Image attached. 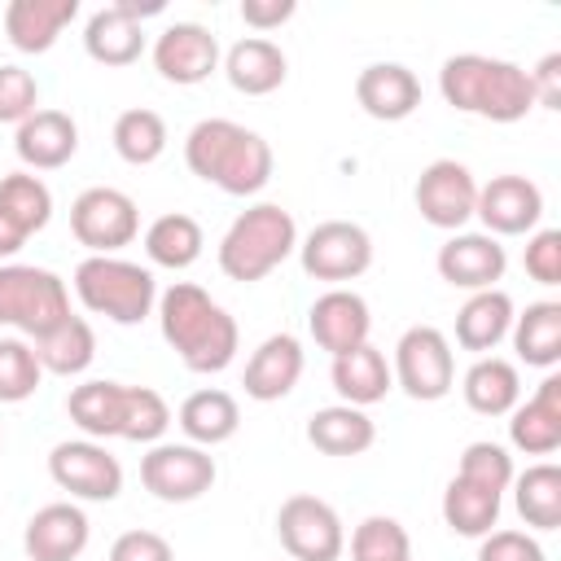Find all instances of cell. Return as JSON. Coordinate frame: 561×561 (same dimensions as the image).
<instances>
[{
    "mask_svg": "<svg viewBox=\"0 0 561 561\" xmlns=\"http://www.w3.org/2000/svg\"><path fill=\"white\" fill-rule=\"evenodd\" d=\"M158 329L188 373H224L241 346L237 320L193 280H175L158 294Z\"/></svg>",
    "mask_w": 561,
    "mask_h": 561,
    "instance_id": "obj_1",
    "label": "cell"
},
{
    "mask_svg": "<svg viewBox=\"0 0 561 561\" xmlns=\"http://www.w3.org/2000/svg\"><path fill=\"white\" fill-rule=\"evenodd\" d=\"M184 162H188V171L197 180L224 188L228 197L259 193L272 180V167H276L272 145L259 131H250V127H241L232 118L193 123L188 136H184Z\"/></svg>",
    "mask_w": 561,
    "mask_h": 561,
    "instance_id": "obj_2",
    "label": "cell"
},
{
    "mask_svg": "<svg viewBox=\"0 0 561 561\" xmlns=\"http://www.w3.org/2000/svg\"><path fill=\"white\" fill-rule=\"evenodd\" d=\"M438 92L451 110L478 114L491 123H517L535 110L530 75L517 61L486 57V53H456L438 70Z\"/></svg>",
    "mask_w": 561,
    "mask_h": 561,
    "instance_id": "obj_3",
    "label": "cell"
},
{
    "mask_svg": "<svg viewBox=\"0 0 561 561\" xmlns=\"http://www.w3.org/2000/svg\"><path fill=\"white\" fill-rule=\"evenodd\" d=\"M294 250H298L294 215L285 206H276V202H259V206L241 210L228 224V232L219 241V272L228 280L254 285L267 272H276Z\"/></svg>",
    "mask_w": 561,
    "mask_h": 561,
    "instance_id": "obj_4",
    "label": "cell"
},
{
    "mask_svg": "<svg viewBox=\"0 0 561 561\" xmlns=\"http://www.w3.org/2000/svg\"><path fill=\"white\" fill-rule=\"evenodd\" d=\"M75 294L92 316H105L114 324H140L158 307L153 272L118 254H88L75 267Z\"/></svg>",
    "mask_w": 561,
    "mask_h": 561,
    "instance_id": "obj_5",
    "label": "cell"
},
{
    "mask_svg": "<svg viewBox=\"0 0 561 561\" xmlns=\"http://www.w3.org/2000/svg\"><path fill=\"white\" fill-rule=\"evenodd\" d=\"M70 316L66 280L35 263H0V324L26 333L31 342Z\"/></svg>",
    "mask_w": 561,
    "mask_h": 561,
    "instance_id": "obj_6",
    "label": "cell"
},
{
    "mask_svg": "<svg viewBox=\"0 0 561 561\" xmlns=\"http://www.w3.org/2000/svg\"><path fill=\"white\" fill-rule=\"evenodd\" d=\"M394 381L403 386L408 399L416 403H438L451 394L456 386V359H451V342L443 329L434 324H412L403 329V337L394 342Z\"/></svg>",
    "mask_w": 561,
    "mask_h": 561,
    "instance_id": "obj_7",
    "label": "cell"
},
{
    "mask_svg": "<svg viewBox=\"0 0 561 561\" xmlns=\"http://www.w3.org/2000/svg\"><path fill=\"white\" fill-rule=\"evenodd\" d=\"M70 232L92 254H118L140 232V206L123 188L92 184L70 202Z\"/></svg>",
    "mask_w": 561,
    "mask_h": 561,
    "instance_id": "obj_8",
    "label": "cell"
},
{
    "mask_svg": "<svg viewBox=\"0 0 561 561\" xmlns=\"http://www.w3.org/2000/svg\"><path fill=\"white\" fill-rule=\"evenodd\" d=\"M140 482L162 504L202 500L215 486V456L197 443H153L140 456Z\"/></svg>",
    "mask_w": 561,
    "mask_h": 561,
    "instance_id": "obj_9",
    "label": "cell"
},
{
    "mask_svg": "<svg viewBox=\"0 0 561 561\" xmlns=\"http://www.w3.org/2000/svg\"><path fill=\"white\" fill-rule=\"evenodd\" d=\"M276 539L294 561H337L346 548L342 517L320 495H289L276 508Z\"/></svg>",
    "mask_w": 561,
    "mask_h": 561,
    "instance_id": "obj_10",
    "label": "cell"
},
{
    "mask_svg": "<svg viewBox=\"0 0 561 561\" xmlns=\"http://www.w3.org/2000/svg\"><path fill=\"white\" fill-rule=\"evenodd\" d=\"M298 263L307 276L329 280V285L355 280L373 267V237L351 219H324L302 237Z\"/></svg>",
    "mask_w": 561,
    "mask_h": 561,
    "instance_id": "obj_11",
    "label": "cell"
},
{
    "mask_svg": "<svg viewBox=\"0 0 561 561\" xmlns=\"http://www.w3.org/2000/svg\"><path fill=\"white\" fill-rule=\"evenodd\" d=\"M48 478L75 500H114L123 491V465L96 438H66L48 451Z\"/></svg>",
    "mask_w": 561,
    "mask_h": 561,
    "instance_id": "obj_12",
    "label": "cell"
},
{
    "mask_svg": "<svg viewBox=\"0 0 561 561\" xmlns=\"http://www.w3.org/2000/svg\"><path fill=\"white\" fill-rule=\"evenodd\" d=\"M412 202H416V210H421L425 224H434V228H443V232H460V228L473 219L478 180L469 175L465 162H456V158H434V162L416 175Z\"/></svg>",
    "mask_w": 561,
    "mask_h": 561,
    "instance_id": "obj_13",
    "label": "cell"
},
{
    "mask_svg": "<svg viewBox=\"0 0 561 561\" xmlns=\"http://www.w3.org/2000/svg\"><path fill=\"white\" fill-rule=\"evenodd\" d=\"M149 13H162V0H114L105 9H96L83 26V48L92 61L101 66H131L140 53H145V31H140V18Z\"/></svg>",
    "mask_w": 561,
    "mask_h": 561,
    "instance_id": "obj_14",
    "label": "cell"
},
{
    "mask_svg": "<svg viewBox=\"0 0 561 561\" xmlns=\"http://www.w3.org/2000/svg\"><path fill=\"white\" fill-rule=\"evenodd\" d=\"M473 215L482 219L486 237H522L543 219V193L526 175H495L478 184V206Z\"/></svg>",
    "mask_w": 561,
    "mask_h": 561,
    "instance_id": "obj_15",
    "label": "cell"
},
{
    "mask_svg": "<svg viewBox=\"0 0 561 561\" xmlns=\"http://www.w3.org/2000/svg\"><path fill=\"white\" fill-rule=\"evenodd\" d=\"M219 66V39L210 35V26L202 22H171L158 39H153V70L167 83L193 88L202 79H210V70Z\"/></svg>",
    "mask_w": 561,
    "mask_h": 561,
    "instance_id": "obj_16",
    "label": "cell"
},
{
    "mask_svg": "<svg viewBox=\"0 0 561 561\" xmlns=\"http://www.w3.org/2000/svg\"><path fill=\"white\" fill-rule=\"evenodd\" d=\"M434 267H438V276H443L447 285L478 294V289H495V280H500L504 267H508V254H504V245H500L495 237H486V232H451V237L438 245Z\"/></svg>",
    "mask_w": 561,
    "mask_h": 561,
    "instance_id": "obj_17",
    "label": "cell"
},
{
    "mask_svg": "<svg viewBox=\"0 0 561 561\" xmlns=\"http://www.w3.org/2000/svg\"><path fill=\"white\" fill-rule=\"evenodd\" d=\"M307 329H311V337H316L320 351H329V355H346V351H355V346L368 342L373 316H368L364 294L333 285V289H324V294L311 302V311H307Z\"/></svg>",
    "mask_w": 561,
    "mask_h": 561,
    "instance_id": "obj_18",
    "label": "cell"
},
{
    "mask_svg": "<svg viewBox=\"0 0 561 561\" xmlns=\"http://www.w3.org/2000/svg\"><path fill=\"white\" fill-rule=\"evenodd\" d=\"M88 539H92L88 513L70 500H57V504H44L31 513V522L22 530V552L31 561H75V557H83Z\"/></svg>",
    "mask_w": 561,
    "mask_h": 561,
    "instance_id": "obj_19",
    "label": "cell"
},
{
    "mask_svg": "<svg viewBox=\"0 0 561 561\" xmlns=\"http://www.w3.org/2000/svg\"><path fill=\"white\" fill-rule=\"evenodd\" d=\"M355 101L377 123H399L421 105V79L403 61H373L355 79Z\"/></svg>",
    "mask_w": 561,
    "mask_h": 561,
    "instance_id": "obj_20",
    "label": "cell"
},
{
    "mask_svg": "<svg viewBox=\"0 0 561 561\" xmlns=\"http://www.w3.org/2000/svg\"><path fill=\"white\" fill-rule=\"evenodd\" d=\"M298 377H302V342L294 333H272L245 359L241 386L254 403H276L298 386Z\"/></svg>",
    "mask_w": 561,
    "mask_h": 561,
    "instance_id": "obj_21",
    "label": "cell"
},
{
    "mask_svg": "<svg viewBox=\"0 0 561 561\" xmlns=\"http://www.w3.org/2000/svg\"><path fill=\"white\" fill-rule=\"evenodd\" d=\"M508 443L526 456H552L561 447V377L548 373L539 390L508 412Z\"/></svg>",
    "mask_w": 561,
    "mask_h": 561,
    "instance_id": "obj_22",
    "label": "cell"
},
{
    "mask_svg": "<svg viewBox=\"0 0 561 561\" xmlns=\"http://www.w3.org/2000/svg\"><path fill=\"white\" fill-rule=\"evenodd\" d=\"M13 149L31 171H57V167H66L75 158L79 127H75V118L66 110H35L26 123H18Z\"/></svg>",
    "mask_w": 561,
    "mask_h": 561,
    "instance_id": "obj_23",
    "label": "cell"
},
{
    "mask_svg": "<svg viewBox=\"0 0 561 561\" xmlns=\"http://www.w3.org/2000/svg\"><path fill=\"white\" fill-rule=\"evenodd\" d=\"M79 0H9L4 4V35L18 53H48L57 35L75 22Z\"/></svg>",
    "mask_w": 561,
    "mask_h": 561,
    "instance_id": "obj_24",
    "label": "cell"
},
{
    "mask_svg": "<svg viewBox=\"0 0 561 561\" xmlns=\"http://www.w3.org/2000/svg\"><path fill=\"white\" fill-rule=\"evenodd\" d=\"M224 75H228V83H232L237 92H245V96H267V92H276V88L285 83L289 61H285V53H280L276 39H267V35H245V39H237V44L224 53Z\"/></svg>",
    "mask_w": 561,
    "mask_h": 561,
    "instance_id": "obj_25",
    "label": "cell"
},
{
    "mask_svg": "<svg viewBox=\"0 0 561 561\" xmlns=\"http://www.w3.org/2000/svg\"><path fill=\"white\" fill-rule=\"evenodd\" d=\"M329 377H333V390L342 394V403H351V408L381 403L390 394V386H394V373H390L386 355L373 342H364V346H355L346 355H333Z\"/></svg>",
    "mask_w": 561,
    "mask_h": 561,
    "instance_id": "obj_26",
    "label": "cell"
},
{
    "mask_svg": "<svg viewBox=\"0 0 561 561\" xmlns=\"http://www.w3.org/2000/svg\"><path fill=\"white\" fill-rule=\"evenodd\" d=\"M307 443L324 456H359L377 443V425L364 408H351V403H329V408H316L311 421H307Z\"/></svg>",
    "mask_w": 561,
    "mask_h": 561,
    "instance_id": "obj_27",
    "label": "cell"
},
{
    "mask_svg": "<svg viewBox=\"0 0 561 561\" xmlns=\"http://www.w3.org/2000/svg\"><path fill=\"white\" fill-rule=\"evenodd\" d=\"M513 298L495 285V289H478V294H469L465 298V307L456 311V342L465 346V351H495L504 337H508V329H513Z\"/></svg>",
    "mask_w": 561,
    "mask_h": 561,
    "instance_id": "obj_28",
    "label": "cell"
},
{
    "mask_svg": "<svg viewBox=\"0 0 561 561\" xmlns=\"http://www.w3.org/2000/svg\"><path fill=\"white\" fill-rule=\"evenodd\" d=\"M180 430L188 434V443H197V447H219V443H228L237 430H241V408H237V399L228 394V390H215V386H206V390H193L184 403H180Z\"/></svg>",
    "mask_w": 561,
    "mask_h": 561,
    "instance_id": "obj_29",
    "label": "cell"
},
{
    "mask_svg": "<svg viewBox=\"0 0 561 561\" xmlns=\"http://www.w3.org/2000/svg\"><path fill=\"white\" fill-rule=\"evenodd\" d=\"M513 351L530 368H557L561 364V302L543 298L530 302L522 316H513Z\"/></svg>",
    "mask_w": 561,
    "mask_h": 561,
    "instance_id": "obj_30",
    "label": "cell"
},
{
    "mask_svg": "<svg viewBox=\"0 0 561 561\" xmlns=\"http://www.w3.org/2000/svg\"><path fill=\"white\" fill-rule=\"evenodd\" d=\"M460 390H465V403L478 416H504L522 399V377H517V364H508L500 355H482V359L469 364Z\"/></svg>",
    "mask_w": 561,
    "mask_h": 561,
    "instance_id": "obj_31",
    "label": "cell"
},
{
    "mask_svg": "<svg viewBox=\"0 0 561 561\" xmlns=\"http://www.w3.org/2000/svg\"><path fill=\"white\" fill-rule=\"evenodd\" d=\"M123 403H127L123 381H83L66 394L70 421L96 443L101 438H123Z\"/></svg>",
    "mask_w": 561,
    "mask_h": 561,
    "instance_id": "obj_32",
    "label": "cell"
},
{
    "mask_svg": "<svg viewBox=\"0 0 561 561\" xmlns=\"http://www.w3.org/2000/svg\"><path fill=\"white\" fill-rule=\"evenodd\" d=\"M35 346V359L44 373H57V377H79L92 359H96V333L83 316H66L57 329H48L44 337L31 342Z\"/></svg>",
    "mask_w": 561,
    "mask_h": 561,
    "instance_id": "obj_33",
    "label": "cell"
},
{
    "mask_svg": "<svg viewBox=\"0 0 561 561\" xmlns=\"http://www.w3.org/2000/svg\"><path fill=\"white\" fill-rule=\"evenodd\" d=\"M202 245H206L202 224H197L193 215H184V210L158 215V219L145 228V254H149V263L171 267V272L193 267V263L202 259Z\"/></svg>",
    "mask_w": 561,
    "mask_h": 561,
    "instance_id": "obj_34",
    "label": "cell"
},
{
    "mask_svg": "<svg viewBox=\"0 0 561 561\" xmlns=\"http://www.w3.org/2000/svg\"><path fill=\"white\" fill-rule=\"evenodd\" d=\"M513 504L526 526L535 530H557L561 526V465L539 460L526 473H513Z\"/></svg>",
    "mask_w": 561,
    "mask_h": 561,
    "instance_id": "obj_35",
    "label": "cell"
},
{
    "mask_svg": "<svg viewBox=\"0 0 561 561\" xmlns=\"http://www.w3.org/2000/svg\"><path fill=\"white\" fill-rule=\"evenodd\" d=\"M443 522H447L451 535L482 539L500 522V495L478 486V482H469V478H451L447 491H443Z\"/></svg>",
    "mask_w": 561,
    "mask_h": 561,
    "instance_id": "obj_36",
    "label": "cell"
},
{
    "mask_svg": "<svg viewBox=\"0 0 561 561\" xmlns=\"http://www.w3.org/2000/svg\"><path fill=\"white\" fill-rule=\"evenodd\" d=\"M110 140H114V153H118L123 162L149 167V162H158L162 149H167V118H162L158 110H145V105L123 110V114L114 118Z\"/></svg>",
    "mask_w": 561,
    "mask_h": 561,
    "instance_id": "obj_37",
    "label": "cell"
},
{
    "mask_svg": "<svg viewBox=\"0 0 561 561\" xmlns=\"http://www.w3.org/2000/svg\"><path fill=\"white\" fill-rule=\"evenodd\" d=\"M0 215L13 219L26 237L44 232L48 219H53V193H48V184L39 175H31V171L4 175L0 180Z\"/></svg>",
    "mask_w": 561,
    "mask_h": 561,
    "instance_id": "obj_38",
    "label": "cell"
},
{
    "mask_svg": "<svg viewBox=\"0 0 561 561\" xmlns=\"http://www.w3.org/2000/svg\"><path fill=\"white\" fill-rule=\"evenodd\" d=\"M351 561H412L408 530L386 513L364 517L351 530Z\"/></svg>",
    "mask_w": 561,
    "mask_h": 561,
    "instance_id": "obj_39",
    "label": "cell"
},
{
    "mask_svg": "<svg viewBox=\"0 0 561 561\" xmlns=\"http://www.w3.org/2000/svg\"><path fill=\"white\" fill-rule=\"evenodd\" d=\"M39 359L35 346L22 337H0V403H26L39 390Z\"/></svg>",
    "mask_w": 561,
    "mask_h": 561,
    "instance_id": "obj_40",
    "label": "cell"
},
{
    "mask_svg": "<svg viewBox=\"0 0 561 561\" xmlns=\"http://www.w3.org/2000/svg\"><path fill=\"white\" fill-rule=\"evenodd\" d=\"M171 425V408L153 386H127L123 403V438L127 443H158Z\"/></svg>",
    "mask_w": 561,
    "mask_h": 561,
    "instance_id": "obj_41",
    "label": "cell"
},
{
    "mask_svg": "<svg viewBox=\"0 0 561 561\" xmlns=\"http://www.w3.org/2000/svg\"><path fill=\"white\" fill-rule=\"evenodd\" d=\"M456 478H469V482H478V486L504 495L508 482H513V456H508L500 443L478 438V443H469V447L460 451V469H456Z\"/></svg>",
    "mask_w": 561,
    "mask_h": 561,
    "instance_id": "obj_42",
    "label": "cell"
},
{
    "mask_svg": "<svg viewBox=\"0 0 561 561\" xmlns=\"http://www.w3.org/2000/svg\"><path fill=\"white\" fill-rule=\"evenodd\" d=\"M39 110V83L26 66L4 61L0 66V123H26Z\"/></svg>",
    "mask_w": 561,
    "mask_h": 561,
    "instance_id": "obj_43",
    "label": "cell"
},
{
    "mask_svg": "<svg viewBox=\"0 0 561 561\" xmlns=\"http://www.w3.org/2000/svg\"><path fill=\"white\" fill-rule=\"evenodd\" d=\"M526 276L539 285H561V232L539 228L526 241Z\"/></svg>",
    "mask_w": 561,
    "mask_h": 561,
    "instance_id": "obj_44",
    "label": "cell"
},
{
    "mask_svg": "<svg viewBox=\"0 0 561 561\" xmlns=\"http://www.w3.org/2000/svg\"><path fill=\"white\" fill-rule=\"evenodd\" d=\"M478 561H543V548L526 530H491L478 543Z\"/></svg>",
    "mask_w": 561,
    "mask_h": 561,
    "instance_id": "obj_45",
    "label": "cell"
},
{
    "mask_svg": "<svg viewBox=\"0 0 561 561\" xmlns=\"http://www.w3.org/2000/svg\"><path fill=\"white\" fill-rule=\"evenodd\" d=\"M110 561H175V548L158 530H123L110 543Z\"/></svg>",
    "mask_w": 561,
    "mask_h": 561,
    "instance_id": "obj_46",
    "label": "cell"
},
{
    "mask_svg": "<svg viewBox=\"0 0 561 561\" xmlns=\"http://www.w3.org/2000/svg\"><path fill=\"white\" fill-rule=\"evenodd\" d=\"M530 75V88H535V105L543 110H557L561 105V53H548Z\"/></svg>",
    "mask_w": 561,
    "mask_h": 561,
    "instance_id": "obj_47",
    "label": "cell"
},
{
    "mask_svg": "<svg viewBox=\"0 0 561 561\" xmlns=\"http://www.w3.org/2000/svg\"><path fill=\"white\" fill-rule=\"evenodd\" d=\"M294 0H241V22L254 26V31H272L280 22L294 18Z\"/></svg>",
    "mask_w": 561,
    "mask_h": 561,
    "instance_id": "obj_48",
    "label": "cell"
},
{
    "mask_svg": "<svg viewBox=\"0 0 561 561\" xmlns=\"http://www.w3.org/2000/svg\"><path fill=\"white\" fill-rule=\"evenodd\" d=\"M22 245H26V232H22L13 219H4V215H0V263H9Z\"/></svg>",
    "mask_w": 561,
    "mask_h": 561,
    "instance_id": "obj_49",
    "label": "cell"
},
{
    "mask_svg": "<svg viewBox=\"0 0 561 561\" xmlns=\"http://www.w3.org/2000/svg\"><path fill=\"white\" fill-rule=\"evenodd\" d=\"M0 438H4V434H0Z\"/></svg>",
    "mask_w": 561,
    "mask_h": 561,
    "instance_id": "obj_50",
    "label": "cell"
}]
</instances>
